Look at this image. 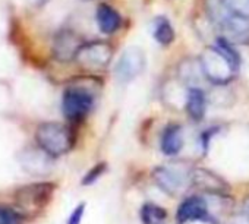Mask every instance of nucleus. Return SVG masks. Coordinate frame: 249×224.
Returning a JSON list of instances; mask_svg holds the SVG:
<instances>
[{"label": "nucleus", "instance_id": "1", "mask_svg": "<svg viewBox=\"0 0 249 224\" xmlns=\"http://www.w3.org/2000/svg\"><path fill=\"white\" fill-rule=\"evenodd\" d=\"M233 46L221 37L199 56L201 72L210 82L223 86L236 76L240 66V56Z\"/></svg>", "mask_w": 249, "mask_h": 224}, {"label": "nucleus", "instance_id": "13", "mask_svg": "<svg viewBox=\"0 0 249 224\" xmlns=\"http://www.w3.org/2000/svg\"><path fill=\"white\" fill-rule=\"evenodd\" d=\"M185 145V137H183V129L180 125H169L161 135L160 147L163 154L169 157L179 155L182 148Z\"/></svg>", "mask_w": 249, "mask_h": 224}, {"label": "nucleus", "instance_id": "5", "mask_svg": "<svg viewBox=\"0 0 249 224\" xmlns=\"http://www.w3.org/2000/svg\"><path fill=\"white\" fill-rule=\"evenodd\" d=\"M95 97L84 85H71L65 89L62 98L63 115L71 122H81L94 107Z\"/></svg>", "mask_w": 249, "mask_h": 224}, {"label": "nucleus", "instance_id": "11", "mask_svg": "<svg viewBox=\"0 0 249 224\" xmlns=\"http://www.w3.org/2000/svg\"><path fill=\"white\" fill-rule=\"evenodd\" d=\"M85 41H82L79 38V35H76L72 31H62L57 34V37L54 38V44H53V54L56 56L57 60L62 62H69L72 59L76 57L79 49L82 47Z\"/></svg>", "mask_w": 249, "mask_h": 224}, {"label": "nucleus", "instance_id": "4", "mask_svg": "<svg viewBox=\"0 0 249 224\" xmlns=\"http://www.w3.org/2000/svg\"><path fill=\"white\" fill-rule=\"evenodd\" d=\"M192 169L183 166L182 163H172L159 166L153 170L154 183L164 192L172 196H180L192 188L191 183Z\"/></svg>", "mask_w": 249, "mask_h": 224}, {"label": "nucleus", "instance_id": "20", "mask_svg": "<svg viewBox=\"0 0 249 224\" xmlns=\"http://www.w3.org/2000/svg\"><path fill=\"white\" fill-rule=\"evenodd\" d=\"M104 167H106V164H98V166H95V167H92L91 169V172L85 176V179L82 180V183L84 185H91V183H94L101 174H103V172H104Z\"/></svg>", "mask_w": 249, "mask_h": 224}, {"label": "nucleus", "instance_id": "12", "mask_svg": "<svg viewBox=\"0 0 249 224\" xmlns=\"http://www.w3.org/2000/svg\"><path fill=\"white\" fill-rule=\"evenodd\" d=\"M52 155L40 150H27L21 155L22 166L27 172L33 174H46L52 169Z\"/></svg>", "mask_w": 249, "mask_h": 224}, {"label": "nucleus", "instance_id": "21", "mask_svg": "<svg viewBox=\"0 0 249 224\" xmlns=\"http://www.w3.org/2000/svg\"><path fill=\"white\" fill-rule=\"evenodd\" d=\"M84 211H85V204H79V205L73 209V212L71 214L68 224H81V220H82Z\"/></svg>", "mask_w": 249, "mask_h": 224}, {"label": "nucleus", "instance_id": "10", "mask_svg": "<svg viewBox=\"0 0 249 224\" xmlns=\"http://www.w3.org/2000/svg\"><path fill=\"white\" fill-rule=\"evenodd\" d=\"M191 183H192V188L208 195H227L230 190L229 185L226 183L223 177H220L217 173L204 167L192 169Z\"/></svg>", "mask_w": 249, "mask_h": 224}, {"label": "nucleus", "instance_id": "16", "mask_svg": "<svg viewBox=\"0 0 249 224\" xmlns=\"http://www.w3.org/2000/svg\"><path fill=\"white\" fill-rule=\"evenodd\" d=\"M153 35L156 41L161 46H169L175 40V30L170 24V21L166 17H157L154 19V28Z\"/></svg>", "mask_w": 249, "mask_h": 224}, {"label": "nucleus", "instance_id": "18", "mask_svg": "<svg viewBox=\"0 0 249 224\" xmlns=\"http://www.w3.org/2000/svg\"><path fill=\"white\" fill-rule=\"evenodd\" d=\"M221 2L231 15L249 21V0H221Z\"/></svg>", "mask_w": 249, "mask_h": 224}, {"label": "nucleus", "instance_id": "23", "mask_svg": "<svg viewBox=\"0 0 249 224\" xmlns=\"http://www.w3.org/2000/svg\"><path fill=\"white\" fill-rule=\"evenodd\" d=\"M242 212H243L245 215H248V217H249V195L243 199V204H242Z\"/></svg>", "mask_w": 249, "mask_h": 224}, {"label": "nucleus", "instance_id": "9", "mask_svg": "<svg viewBox=\"0 0 249 224\" xmlns=\"http://www.w3.org/2000/svg\"><path fill=\"white\" fill-rule=\"evenodd\" d=\"M176 221L179 224L196 223V221H213L207 199L201 195H192V196L185 198L178 208Z\"/></svg>", "mask_w": 249, "mask_h": 224}, {"label": "nucleus", "instance_id": "2", "mask_svg": "<svg viewBox=\"0 0 249 224\" xmlns=\"http://www.w3.org/2000/svg\"><path fill=\"white\" fill-rule=\"evenodd\" d=\"M205 8L224 40L231 44H249V21L231 15L221 0H205Z\"/></svg>", "mask_w": 249, "mask_h": 224}, {"label": "nucleus", "instance_id": "3", "mask_svg": "<svg viewBox=\"0 0 249 224\" xmlns=\"http://www.w3.org/2000/svg\"><path fill=\"white\" fill-rule=\"evenodd\" d=\"M36 139L38 147L53 158L69 153L75 144L73 131L69 126L57 122L41 123L37 128Z\"/></svg>", "mask_w": 249, "mask_h": 224}, {"label": "nucleus", "instance_id": "22", "mask_svg": "<svg viewBox=\"0 0 249 224\" xmlns=\"http://www.w3.org/2000/svg\"><path fill=\"white\" fill-rule=\"evenodd\" d=\"M226 224H249V217L245 215L243 212L242 214H234V215H230L227 218Z\"/></svg>", "mask_w": 249, "mask_h": 224}, {"label": "nucleus", "instance_id": "6", "mask_svg": "<svg viewBox=\"0 0 249 224\" xmlns=\"http://www.w3.org/2000/svg\"><path fill=\"white\" fill-rule=\"evenodd\" d=\"M54 186L50 183H34L21 188L15 195L18 211L24 217L37 215L50 202Z\"/></svg>", "mask_w": 249, "mask_h": 224}, {"label": "nucleus", "instance_id": "15", "mask_svg": "<svg viewBox=\"0 0 249 224\" xmlns=\"http://www.w3.org/2000/svg\"><path fill=\"white\" fill-rule=\"evenodd\" d=\"M95 19L101 33L110 35L120 28V15L116 9L108 5H100L95 12Z\"/></svg>", "mask_w": 249, "mask_h": 224}, {"label": "nucleus", "instance_id": "19", "mask_svg": "<svg viewBox=\"0 0 249 224\" xmlns=\"http://www.w3.org/2000/svg\"><path fill=\"white\" fill-rule=\"evenodd\" d=\"M24 215L17 209L0 205V224H22Z\"/></svg>", "mask_w": 249, "mask_h": 224}, {"label": "nucleus", "instance_id": "17", "mask_svg": "<svg viewBox=\"0 0 249 224\" xmlns=\"http://www.w3.org/2000/svg\"><path fill=\"white\" fill-rule=\"evenodd\" d=\"M141 221L144 224H166L167 211L157 204L147 202L141 208Z\"/></svg>", "mask_w": 249, "mask_h": 224}, {"label": "nucleus", "instance_id": "7", "mask_svg": "<svg viewBox=\"0 0 249 224\" xmlns=\"http://www.w3.org/2000/svg\"><path fill=\"white\" fill-rule=\"evenodd\" d=\"M113 57V47L106 41L84 43L75 60L85 69L97 70L106 68Z\"/></svg>", "mask_w": 249, "mask_h": 224}, {"label": "nucleus", "instance_id": "14", "mask_svg": "<svg viewBox=\"0 0 249 224\" xmlns=\"http://www.w3.org/2000/svg\"><path fill=\"white\" fill-rule=\"evenodd\" d=\"M185 108L188 116L199 122L204 119L205 111H207V95L202 89L196 86H191L186 92V100H185Z\"/></svg>", "mask_w": 249, "mask_h": 224}, {"label": "nucleus", "instance_id": "8", "mask_svg": "<svg viewBox=\"0 0 249 224\" xmlns=\"http://www.w3.org/2000/svg\"><path fill=\"white\" fill-rule=\"evenodd\" d=\"M144 68H145L144 52L138 47H129L119 57V62L116 63L114 68V73L119 82L128 84L137 79L144 70Z\"/></svg>", "mask_w": 249, "mask_h": 224}]
</instances>
